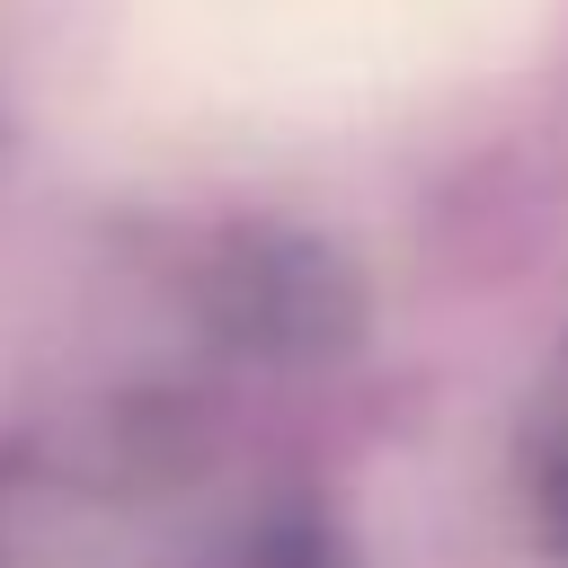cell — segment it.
Wrapping results in <instances>:
<instances>
[{
	"instance_id": "6da1fadb",
	"label": "cell",
	"mask_w": 568,
	"mask_h": 568,
	"mask_svg": "<svg viewBox=\"0 0 568 568\" xmlns=\"http://www.w3.org/2000/svg\"><path fill=\"white\" fill-rule=\"evenodd\" d=\"M124 18L178 89L320 115L515 62L550 0H124Z\"/></svg>"
}]
</instances>
